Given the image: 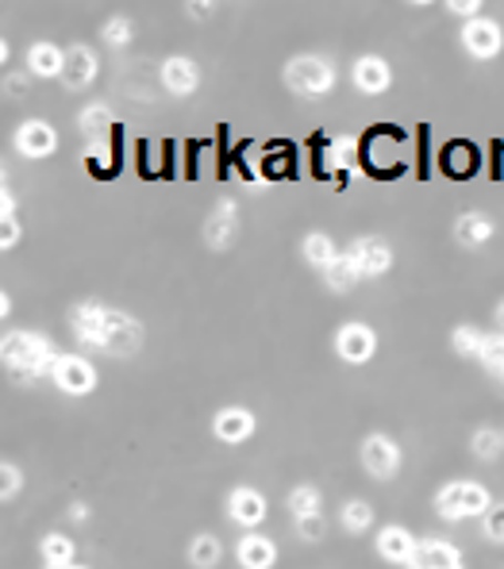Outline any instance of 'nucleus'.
Returning <instances> with one entry per match:
<instances>
[{"mask_svg":"<svg viewBox=\"0 0 504 569\" xmlns=\"http://www.w3.org/2000/svg\"><path fill=\"white\" fill-rule=\"evenodd\" d=\"M109 312H112V304H104V300H78L66 315L73 343L101 354V339H104V328H109Z\"/></svg>","mask_w":504,"mask_h":569,"instance_id":"nucleus-10","label":"nucleus"},{"mask_svg":"<svg viewBox=\"0 0 504 569\" xmlns=\"http://www.w3.org/2000/svg\"><path fill=\"white\" fill-rule=\"evenodd\" d=\"M493 500L497 497L474 477H451L435 489L432 508L443 524H462V519H482L493 508Z\"/></svg>","mask_w":504,"mask_h":569,"instance_id":"nucleus-3","label":"nucleus"},{"mask_svg":"<svg viewBox=\"0 0 504 569\" xmlns=\"http://www.w3.org/2000/svg\"><path fill=\"white\" fill-rule=\"evenodd\" d=\"M224 558H227V547L213 531H197L185 542V562H189V569H219Z\"/></svg>","mask_w":504,"mask_h":569,"instance_id":"nucleus-25","label":"nucleus"},{"mask_svg":"<svg viewBox=\"0 0 504 569\" xmlns=\"http://www.w3.org/2000/svg\"><path fill=\"white\" fill-rule=\"evenodd\" d=\"M89 511H93V508H89V500H70L66 504V519H70V524H89Z\"/></svg>","mask_w":504,"mask_h":569,"instance_id":"nucleus-39","label":"nucleus"},{"mask_svg":"<svg viewBox=\"0 0 504 569\" xmlns=\"http://www.w3.org/2000/svg\"><path fill=\"white\" fill-rule=\"evenodd\" d=\"M485 373H490L497 385H504V331H490L485 335V346H482V358H477Z\"/></svg>","mask_w":504,"mask_h":569,"instance_id":"nucleus-33","label":"nucleus"},{"mask_svg":"<svg viewBox=\"0 0 504 569\" xmlns=\"http://www.w3.org/2000/svg\"><path fill=\"white\" fill-rule=\"evenodd\" d=\"M158 85L166 89L169 96H177V101L193 96L200 89L197 59H189V54H166V59L158 62Z\"/></svg>","mask_w":504,"mask_h":569,"instance_id":"nucleus-17","label":"nucleus"},{"mask_svg":"<svg viewBox=\"0 0 504 569\" xmlns=\"http://www.w3.org/2000/svg\"><path fill=\"white\" fill-rule=\"evenodd\" d=\"M347 255L354 258V266H359L362 281H381L393 273L397 266V250L389 239H381V235H359V239L347 247Z\"/></svg>","mask_w":504,"mask_h":569,"instance_id":"nucleus-11","label":"nucleus"},{"mask_svg":"<svg viewBox=\"0 0 504 569\" xmlns=\"http://www.w3.org/2000/svg\"><path fill=\"white\" fill-rule=\"evenodd\" d=\"M258 431V416L247 408V404H224V408L213 412V438L224 446H243L250 443Z\"/></svg>","mask_w":504,"mask_h":569,"instance_id":"nucleus-14","label":"nucleus"},{"mask_svg":"<svg viewBox=\"0 0 504 569\" xmlns=\"http://www.w3.org/2000/svg\"><path fill=\"white\" fill-rule=\"evenodd\" d=\"M213 4H185V15H208Z\"/></svg>","mask_w":504,"mask_h":569,"instance_id":"nucleus-42","label":"nucleus"},{"mask_svg":"<svg viewBox=\"0 0 504 569\" xmlns=\"http://www.w3.org/2000/svg\"><path fill=\"white\" fill-rule=\"evenodd\" d=\"M470 454H474L477 462H485V466H493V462L504 454V427L477 424L470 431Z\"/></svg>","mask_w":504,"mask_h":569,"instance_id":"nucleus-29","label":"nucleus"},{"mask_svg":"<svg viewBox=\"0 0 504 569\" xmlns=\"http://www.w3.org/2000/svg\"><path fill=\"white\" fill-rule=\"evenodd\" d=\"M51 385L59 389L62 396H73V401H81V396L96 393V385H101V370H96L89 354L62 351L59 362H54V370H51Z\"/></svg>","mask_w":504,"mask_h":569,"instance_id":"nucleus-5","label":"nucleus"},{"mask_svg":"<svg viewBox=\"0 0 504 569\" xmlns=\"http://www.w3.org/2000/svg\"><path fill=\"white\" fill-rule=\"evenodd\" d=\"M416 547H420V535L409 531L404 524H381L378 535H373V555H378L385 566H404V569H409Z\"/></svg>","mask_w":504,"mask_h":569,"instance_id":"nucleus-16","label":"nucleus"},{"mask_svg":"<svg viewBox=\"0 0 504 569\" xmlns=\"http://www.w3.org/2000/svg\"><path fill=\"white\" fill-rule=\"evenodd\" d=\"M4 216H20V213H16V193L8 189V185L0 189V219H4Z\"/></svg>","mask_w":504,"mask_h":569,"instance_id":"nucleus-41","label":"nucleus"},{"mask_svg":"<svg viewBox=\"0 0 504 569\" xmlns=\"http://www.w3.org/2000/svg\"><path fill=\"white\" fill-rule=\"evenodd\" d=\"M59 146H62L59 127H54L51 120H43V116L23 120V124H16V132H12V151L20 154V158H28V162L54 158V154H59Z\"/></svg>","mask_w":504,"mask_h":569,"instance_id":"nucleus-8","label":"nucleus"},{"mask_svg":"<svg viewBox=\"0 0 504 569\" xmlns=\"http://www.w3.org/2000/svg\"><path fill=\"white\" fill-rule=\"evenodd\" d=\"M23 70L39 81H62V70H66V46H59L54 39H35L23 54Z\"/></svg>","mask_w":504,"mask_h":569,"instance_id":"nucleus-22","label":"nucleus"},{"mask_svg":"<svg viewBox=\"0 0 504 569\" xmlns=\"http://www.w3.org/2000/svg\"><path fill=\"white\" fill-rule=\"evenodd\" d=\"M292 531L300 542H320L328 535V516H308V519H292Z\"/></svg>","mask_w":504,"mask_h":569,"instance_id":"nucleus-36","label":"nucleus"},{"mask_svg":"<svg viewBox=\"0 0 504 569\" xmlns=\"http://www.w3.org/2000/svg\"><path fill=\"white\" fill-rule=\"evenodd\" d=\"M112 127H116V112L104 101H89L78 116V132L89 146H104L112 139Z\"/></svg>","mask_w":504,"mask_h":569,"instance_id":"nucleus-23","label":"nucleus"},{"mask_svg":"<svg viewBox=\"0 0 504 569\" xmlns=\"http://www.w3.org/2000/svg\"><path fill=\"white\" fill-rule=\"evenodd\" d=\"M320 278H323V284H328L331 292H351V289H359V284H362L359 266H354V258L347 255V250L328 266V270L320 273Z\"/></svg>","mask_w":504,"mask_h":569,"instance_id":"nucleus-31","label":"nucleus"},{"mask_svg":"<svg viewBox=\"0 0 504 569\" xmlns=\"http://www.w3.org/2000/svg\"><path fill=\"white\" fill-rule=\"evenodd\" d=\"M493 320H497V328L504 331V297L497 300V308H493Z\"/></svg>","mask_w":504,"mask_h":569,"instance_id":"nucleus-43","label":"nucleus"},{"mask_svg":"<svg viewBox=\"0 0 504 569\" xmlns=\"http://www.w3.org/2000/svg\"><path fill=\"white\" fill-rule=\"evenodd\" d=\"M459 46L470 62H497L504 54V23L497 15H477L459 28Z\"/></svg>","mask_w":504,"mask_h":569,"instance_id":"nucleus-7","label":"nucleus"},{"mask_svg":"<svg viewBox=\"0 0 504 569\" xmlns=\"http://www.w3.org/2000/svg\"><path fill=\"white\" fill-rule=\"evenodd\" d=\"M101 43L109 46V51H127V46L135 43V20L132 15H109V20L101 23Z\"/></svg>","mask_w":504,"mask_h":569,"instance_id":"nucleus-32","label":"nucleus"},{"mask_svg":"<svg viewBox=\"0 0 504 569\" xmlns=\"http://www.w3.org/2000/svg\"><path fill=\"white\" fill-rule=\"evenodd\" d=\"M224 516L239 531H263L266 516H270V497L255 485H232L224 497Z\"/></svg>","mask_w":504,"mask_h":569,"instance_id":"nucleus-9","label":"nucleus"},{"mask_svg":"<svg viewBox=\"0 0 504 569\" xmlns=\"http://www.w3.org/2000/svg\"><path fill=\"white\" fill-rule=\"evenodd\" d=\"M243 231V208L235 197H219L213 205V213L205 216V227H200V235H205V247L208 250H232L235 239H239Z\"/></svg>","mask_w":504,"mask_h":569,"instance_id":"nucleus-12","label":"nucleus"},{"mask_svg":"<svg viewBox=\"0 0 504 569\" xmlns=\"http://www.w3.org/2000/svg\"><path fill=\"white\" fill-rule=\"evenodd\" d=\"M12 312V297H8V292H0V315H8Z\"/></svg>","mask_w":504,"mask_h":569,"instance_id":"nucleus-44","label":"nucleus"},{"mask_svg":"<svg viewBox=\"0 0 504 569\" xmlns=\"http://www.w3.org/2000/svg\"><path fill=\"white\" fill-rule=\"evenodd\" d=\"M359 466L370 482H393L404 469V446L389 431H370L359 443Z\"/></svg>","mask_w":504,"mask_h":569,"instance_id":"nucleus-4","label":"nucleus"},{"mask_svg":"<svg viewBox=\"0 0 504 569\" xmlns=\"http://www.w3.org/2000/svg\"><path fill=\"white\" fill-rule=\"evenodd\" d=\"M23 485H28V474H23L20 462H12V458L0 462V500L12 504L23 493Z\"/></svg>","mask_w":504,"mask_h":569,"instance_id":"nucleus-34","label":"nucleus"},{"mask_svg":"<svg viewBox=\"0 0 504 569\" xmlns=\"http://www.w3.org/2000/svg\"><path fill=\"white\" fill-rule=\"evenodd\" d=\"M446 12L451 15H459L462 23H470V20H477V15H485V4L482 0H446Z\"/></svg>","mask_w":504,"mask_h":569,"instance_id":"nucleus-38","label":"nucleus"},{"mask_svg":"<svg viewBox=\"0 0 504 569\" xmlns=\"http://www.w3.org/2000/svg\"><path fill=\"white\" fill-rule=\"evenodd\" d=\"M59 346L43 335V331L16 328L0 339V362L4 373L20 385H35V381H51V370L59 362Z\"/></svg>","mask_w":504,"mask_h":569,"instance_id":"nucleus-1","label":"nucleus"},{"mask_svg":"<svg viewBox=\"0 0 504 569\" xmlns=\"http://www.w3.org/2000/svg\"><path fill=\"white\" fill-rule=\"evenodd\" d=\"M96 77H101V54H96V46L70 43L66 46V70H62L59 85L66 89V93H85V89L96 85Z\"/></svg>","mask_w":504,"mask_h":569,"instance_id":"nucleus-15","label":"nucleus"},{"mask_svg":"<svg viewBox=\"0 0 504 569\" xmlns=\"http://www.w3.org/2000/svg\"><path fill=\"white\" fill-rule=\"evenodd\" d=\"M477 531H482L485 542H493V547H504V500H493V508L485 511L482 519H477Z\"/></svg>","mask_w":504,"mask_h":569,"instance_id":"nucleus-35","label":"nucleus"},{"mask_svg":"<svg viewBox=\"0 0 504 569\" xmlns=\"http://www.w3.org/2000/svg\"><path fill=\"white\" fill-rule=\"evenodd\" d=\"M281 85L289 89L300 101H323V96L336 93L339 85V66L328 59V54H292V59L281 66Z\"/></svg>","mask_w":504,"mask_h":569,"instance_id":"nucleus-2","label":"nucleus"},{"mask_svg":"<svg viewBox=\"0 0 504 569\" xmlns=\"http://www.w3.org/2000/svg\"><path fill=\"white\" fill-rule=\"evenodd\" d=\"M485 335L477 323H454L451 328V354L462 358V362H477L482 358V346H485Z\"/></svg>","mask_w":504,"mask_h":569,"instance_id":"nucleus-30","label":"nucleus"},{"mask_svg":"<svg viewBox=\"0 0 504 569\" xmlns=\"http://www.w3.org/2000/svg\"><path fill=\"white\" fill-rule=\"evenodd\" d=\"M47 569V566H43ZM62 569H93V566H85V562H73V566H62Z\"/></svg>","mask_w":504,"mask_h":569,"instance_id":"nucleus-45","label":"nucleus"},{"mask_svg":"<svg viewBox=\"0 0 504 569\" xmlns=\"http://www.w3.org/2000/svg\"><path fill=\"white\" fill-rule=\"evenodd\" d=\"M286 508L292 519H308V516H323V489L312 482H300L286 493Z\"/></svg>","mask_w":504,"mask_h":569,"instance_id":"nucleus-28","label":"nucleus"},{"mask_svg":"<svg viewBox=\"0 0 504 569\" xmlns=\"http://www.w3.org/2000/svg\"><path fill=\"white\" fill-rule=\"evenodd\" d=\"M373 524H378V508H373V500L366 497H347L339 504V527H343L347 535H370Z\"/></svg>","mask_w":504,"mask_h":569,"instance_id":"nucleus-26","label":"nucleus"},{"mask_svg":"<svg viewBox=\"0 0 504 569\" xmlns=\"http://www.w3.org/2000/svg\"><path fill=\"white\" fill-rule=\"evenodd\" d=\"M451 235L462 250H482L497 239V219H493L490 213H482V208H466V213L454 216Z\"/></svg>","mask_w":504,"mask_h":569,"instance_id":"nucleus-19","label":"nucleus"},{"mask_svg":"<svg viewBox=\"0 0 504 569\" xmlns=\"http://www.w3.org/2000/svg\"><path fill=\"white\" fill-rule=\"evenodd\" d=\"M409 569H466V555L459 542L443 539V535H424Z\"/></svg>","mask_w":504,"mask_h":569,"instance_id":"nucleus-21","label":"nucleus"},{"mask_svg":"<svg viewBox=\"0 0 504 569\" xmlns=\"http://www.w3.org/2000/svg\"><path fill=\"white\" fill-rule=\"evenodd\" d=\"M232 550H235L239 569H278V562H281L278 539H270L266 531H243Z\"/></svg>","mask_w":504,"mask_h":569,"instance_id":"nucleus-20","label":"nucleus"},{"mask_svg":"<svg viewBox=\"0 0 504 569\" xmlns=\"http://www.w3.org/2000/svg\"><path fill=\"white\" fill-rule=\"evenodd\" d=\"M28 77L31 73H12V77H8V96H12V101H20V96L28 93Z\"/></svg>","mask_w":504,"mask_h":569,"instance_id":"nucleus-40","label":"nucleus"},{"mask_svg":"<svg viewBox=\"0 0 504 569\" xmlns=\"http://www.w3.org/2000/svg\"><path fill=\"white\" fill-rule=\"evenodd\" d=\"M339 255H343V250H339V242L331 239L328 231H320V227H316V231H305V239H300V262H305L308 270H316V273L328 270Z\"/></svg>","mask_w":504,"mask_h":569,"instance_id":"nucleus-24","label":"nucleus"},{"mask_svg":"<svg viewBox=\"0 0 504 569\" xmlns=\"http://www.w3.org/2000/svg\"><path fill=\"white\" fill-rule=\"evenodd\" d=\"M351 85L362 96H385L393 89V62L385 54H359L351 62Z\"/></svg>","mask_w":504,"mask_h":569,"instance_id":"nucleus-18","label":"nucleus"},{"mask_svg":"<svg viewBox=\"0 0 504 569\" xmlns=\"http://www.w3.org/2000/svg\"><path fill=\"white\" fill-rule=\"evenodd\" d=\"M378 346H381L378 331H373L366 320H343L336 328V335H331V354H336L343 365H354V370H359V365H370L373 354H378Z\"/></svg>","mask_w":504,"mask_h":569,"instance_id":"nucleus-6","label":"nucleus"},{"mask_svg":"<svg viewBox=\"0 0 504 569\" xmlns=\"http://www.w3.org/2000/svg\"><path fill=\"white\" fill-rule=\"evenodd\" d=\"M20 239H23V219L20 216H4L0 219V250H16L20 247Z\"/></svg>","mask_w":504,"mask_h":569,"instance_id":"nucleus-37","label":"nucleus"},{"mask_svg":"<svg viewBox=\"0 0 504 569\" xmlns=\"http://www.w3.org/2000/svg\"><path fill=\"white\" fill-rule=\"evenodd\" d=\"M143 346V323L135 320L124 308H112L109 312V328H104L101 339V354L109 358H132Z\"/></svg>","mask_w":504,"mask_h":569,"instance_id":"nucleus-13","label":"nucleus"},{"mask_svg":"<svg viewBox=\"0 0 504 569\" xmlns=\"http://www.w3.org/2000/svg\"><path fill=\"white\" fill-rule=\"evenodd\" d=\"M39 558H43L47 569H62L78 562V542L70 539L66 531H47L39 539Z\"/></svg>","mask_w":504,"mask_h":569,"instance_id":"nucleus-27","label":"nucleus"}]
</instances>
